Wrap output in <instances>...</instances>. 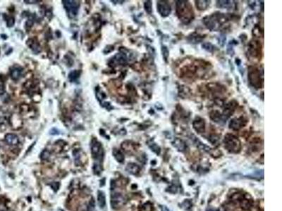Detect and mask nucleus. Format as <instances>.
Returning a JSON list of instances; mask_svg holds the SVG:
<instances>
[{
  "label": "nucleus",
  "instance_id": "f257e3e1",
  "mask_svg": "<svg viewBox=\"0 0 282 211\" xmlns=\"http://www.w3.org/2000/svg\"><path fill=\"white\" fill-rule=\"evenodd\" d=\"M177 13L179 19L185 24L191 23L194 19L193 7L188 1L177 2Z\"/></svg>",
  "mask_w": 282,
  "mask_h": 211
},
{
  "label": "nucleus",
  "instance_id": "f03ea898",
  "mask_svg": "<svg viewBox=\"0 0 282 211\" xmlns=\"http://www.w3.org/2000/svg\"><path fill=\"white\" fill-rule=\"evenodd\" d=\"M227 16L224 13H215L204 19V23L211 30H217L228 21Z\"/></svg>",
  "mask_w": 282,
  "mask_h": 211
},
{
  "label": "nucleus",
  "instance_id": "7ed1b4c3",
  "mask_svg": "<svg viewBox=\"0 0 282 211\" xmlns=\"http://www.w3.org/2000/svg\"><path fill=\"white\" fill-rule=\"evenodd\" d=\"M224 143L225 148L228 151L233 154H237L241 151V144L239 139L234 134H227L225 136Z\"/></svg>",
  "mask_w": 282,
  "mask_h": 211
},
{
  "label": "nucleus",
  "instance_id": "20e7f679",
  "mask_svg": "<svg viewBox=\"0 0 282 211\" xmlns=\"http://www.w3.org/2000/svg\"><path fill=\"white\" fill-rule=\"evenodd\" d=\"M91 152L92 158L96 161V162H100L102 160L104 156L103 149L101 144L97 140H93L91 144Z\"/></svg>",
  "mask_w": 282,
  "mask_h": 211
},
{
  "label": "nucleus",
  "instance_id": "39448f33",
  "mask_svg": "<svg viewBox=\"0 0 282 211\" xmlns=\"http://www.w3.org/2000/svg\"><path fill=\"white\" fill-rule=\"evenodd\" d=\"M248 79L253 87L256 88H260L261 87V78L259 71L255 68H251L248 71Z\"/></svg>",
  "mask_w": 282,
  "mask_h": 211
},
{
  "label": "nucleus",
  "instance_id": "423d86ee",
  "mask_svg": "<svg viewBox=\"0 0 282 211\" xmlns=\"http://www.w3.org/2000/svg\"><path fill=\"white\" fill-rule=\"evenodd\" d=\"M65 9L69 14L70 18L75 17L78 13V8L80 6L78 2L76 1H63Z\"/></svg>",
  "mask_w": 282,
  "mask_h": 211
},
{
  "label": "nucleus",
  "instance_id": "0eeeda50",
  "mask_svg": "<svg viewBox=\"0 0 282 211\" xmlns=\"http://www.w3.org/2000/svg\"><path fill=\"white\" fill-rule=\"evenodd\" d=\"M126 200L122 194L119 193H114L111 195V206L114 209H119L126 203Z\"/></svg>",
  "mask_w": 282,
  "mask_h": 211
},
{
  "label": "nucleus",
  "instance_id": "6e6552de",
  "mask_svg": "<svg viewBox=\"0 0 282 211\" xmlns=\"http://www.w3.org/2000/svg\"><path fill=\"white\" fill-rule=\"evenodd\" d=\"M157 7V12L163 17L168 16L171 12V6L166 1H158Z\"/></svg>",
  "mask_w": 282,
  "mask_h": 211
},
{
  "label": "nucleus",
  "instance_id": "1a4fd4ad",
  "mask_svg": "<svg viewBox=\"0 0 282 211\" xmlns=\"http://www.w3.org/2000/svg\"><path fill=\"white\" fill-rule=\"evenodd\" d=\"M247 121L245 120L244 118L241 117L238 118H234L232 119L230 122L229 127L230 128L233 129L234 130H238L241 128H242L243 126L246 125Z\"/></svg>",
  "mask_w": 282,
  "mask_h": 211
},
{
  "label": "nucleus",
  "instance_id": "9d476101",
  "mask_svg": "<svg viewBox=\"0 0 282 211\" xmlns=\"http://www.w3.org/2000/svg\"><path fill=\"white\" fill-rule=\"evenodd\" d=\"M127 61V57L123 53H119L114 56L110 61V66H118V65H123Z\"/></svg>",
  "mask_w": 282,
  "mask_h": 211
},
{
  "label": "nucleus",
  "instance_id": "9b49d317",
  "mask_svg": "<svg viewBox=\"0 0 282 211\" xmlns=\"http://www.w3.org/2000/svg\"><path fill=\"white\" fill-rule=\"evenodd\" d=\"M194 130L198 133H203L205 131V122L204 119L197 117L193 123Z\"/></svg>",
  "mask_w": 282,
  "mask_h": 211
},
{
  "label": "nucleus",
  "instance_id": "f8f14e48",
  "mask_svg": "<svg viewBox=\"0 0 282 211\" xmlns=\"http://www.w3.org/2000/svg\"><path fill=\"white\" fill-rule=\"evenodd\" d=\"M250 54L253 57H258L259 53H260V47L258 42L254 41L250 42L249 47Z\"/></svg>",
  "mask_w": 282,
  "mask_h": 211
},
{
  "label": "nucleus",
  "instance_id": "ddd939ff",
  "mask_svg": "<svg viewBox=\"0 0 282 211\" xmlns=\"http://www.w3.org/2000/svg\"><path fill=\"white\" fill-rule=\"evenodd\" d=\"M126 170L128 173L134 175H137L140 172L141 168L139 167V165L135 164V163H130L126 166Z\"/></svg>",
  "mask_w": 282,
  "mask_h": 211
},
{
  "label": "nucleus",
  "instance_id": "4468645a",
  "mask_svg": "<svg viewBox=\"0 0 282 211\" xmlns=\"http://www.w3.org/2000/svg\"><path fill=\"white\" fill-rule=\"evenodd\" d=\"M5 141L9 145L15 146L17 145L19 142V137L14 134H7L5 136Z\"/></svg>",
  "mask_w": 282,
  "mask_h": 211
},
{
  "label": "nucleus",
  "instance_id": "2eb2a0df",
  "mask_svg": "<svg viewBox=\"0 0 282 211\" xmlns=\"http://www.w3.org/2000/svg\"><path fill=\"white\" fill-rule=\"evenodd\" d=\"M23 70L20 67H13L12 70L11 71V77L13 80H19L21 76L22 75Z\"/></svg>",
  "mask_w": 282,
  "mask_h": 211
},
{
  "label": "nucleus",
  "instance_id": "dca6fc26",
  "mask_svg": "<svg viewBox=\"0 0 282 211\" xmlns=\"http://www.w3.org/2000/svg\"><path fill=\"white\" fill-rule=\"evenodd\" d=\"M210 117L212 120L214 121V122L216 123H222V122H224L225 121V118L224 117V116L222 114H221L219 111H212L210 114Z\"/></svg>",
  "mask_w": 282,
  "mask_h": 211
},
{
  "label": "nucleus",
  "instance_id": "f3484780",
  "mask_svg": "<svg viewBox=\"0 0 282 211\" xmlns=\"http://www.w3.org/2000/svg\"><path fill=\"white\" fill-rule=\"evenodd\" d=\"M172 144L173 147H175L177 149H178V150H179L180 151H184L187 148L186 143L183 140H180V139H176V140L173 141Z\"/></svg>",
  "mask_w": 282,
  "mask_h": 211
},
{
  "label": "nucleus",
  "instance_id": "a211bd4d",
  "mask_svg": "<svg viewBox=\"0 0 282 211\" xmlns=\"http://www.w3.org/2000/svg\"><path fill=\"white\" fill-rule=\"evenodd\" d=\"M31 42L28 41V45L30 47V49H32L34 53L37 54L39 53L40 51H41V49H40V47L39 45V44L37 43V41H35L33 39H30L29 40Z\"/></svg>",
  "mask_w": 282,
  "mask_h": 211
},
{
  "label": "nucleus",
  "instance_id": "6ab92c4d",
  "mask_svg": "<svg viewBox=\"0 0 282 211\" xmlns=\"http://www.w3.org/2000/svg\"><path fill=\"white\" fill-rule=\"evenodd\" d=\"M216 6L219 8L231 9L234 6V3L231 1H217Z\"/></svg>",
  "mask_w": 282,
  "mask_h": 211
},
{
  "label": "nucleus",
  "instance_id": "aec40b11",
  "mask_svg": "<svg viewBox=\"0 0 282 211\" xmlns=\"http://www.w3.org/2000/svg\"><path fill=\"white\" fill-rule=\"evenodd\" d=\"M113 155H114V158H116V160L118 161L119 163H123L125 158H124L123 153L121 152L120 150L116 149H114V151H113Z\"/></svg>",
  "mask_w": 282,
  "mask_h": 211
},
{
  "label": "nucleus",
  "instance_id": "412c9836",
  "mask_svg": "<svg viewBox=\"0 0 282 211\" xmlns=\"http://www.w3.org/2000/svg\"><path fill=\"white\" fill-rule=\"evenodd\" d=\"M98 204L99 206L101 208H103L105 206L106 204V199H105V194L101 191H99L98 192Z\"/></svg>",
  "mask_w": 282,
  "mask_h": 211
},
{
  "label": "nucleus",
  "instance_id": "4be33fe9",
  "mask_svg": "<svg viewBox=\"0 0 282 211\" xmlns=\"http://www.w3.org/2000/svg\"><path fill=\"white\" fill-rule=\"evenodd\" d=\"M196 6L199 10H205L210 4V1H195Z\"/></svg>",
  "mask_w": 282,
  "mask_h": 211
},
{
  "label": "nucleus",
  "instance_id": "5701e85b",
  "mask_svg": "<svg viewBox=\"0 0 282 211\" xmlns=\"http://www.w3.org/2000/svg\"><path fill=\"white\" fill-rule=\"evenodd\" d=\"M154 210V207L152 203L150 202H146V203H143L139 207V211H153Z\"/></svg>",
  "mask_w": 282,
  "mask_h": 211
},
{
  "label": "nucleus",
  "instance_id": "b1692460",
  "mask_svg": "<svg viewBox=\"0 0 282 211\" xmlns=\"http://www.w3.org/2000/svg\"><path fill=\"white\" fill-rule=\"evenodd\" d=\"M80 72L78 71H73L71 72L69 75L70 80H71V81H76V80L79 78V76H80Z\"/></svg>",
  "mask_w": 282,
  "mask_h": 211
},
{
  "label": "nucleus",
  "instance_id": "393cba45",
  "mask_svg": "<svg viewBox=\"0 0 282 211\" xmlns=\"http://www.w3.org/2000/svg\"><path fill=\"white\" fill-rule=\"evenodd\" d=\"M102 170V167L100 162H95L93 165V172L95 175H100Z\"/></svg>",
  "mask_w": 282,
  "mask_h": 211
},
{
  "label": "nucleus",
  "instance_id": "a878e982",
  "mask_svg": "<svg viewBox=\"0 0 282 211\" xmlns=\"http://www.w3.org/2000/svg\"><path fill=\"white\" fill-rule=\"evenodd\" d=\"M202 47L203 49L207 50V51H209V52H213L216 48L215 47L213 46L211 43H209V42H205V43L202 44Z\"/></svg>",
  "mask_w": 282,
  "mask_h": 211
},
{
  "label": "nucleus",
  "instance_id": "bb28decb",
  "mask_svg": "<svg viewBox=\"0 0 282 211\" xmlns=\"http://www.w3.org/2000/svg\"><path fill=\"white\" fill-rule=\"evenodd\" d=\"M144 7H145V9L146 11V12L148 13L149 14H150V13H152V2H151V1L145 2V4H144Z\"/></svg>",
  "mask_w": 282,
  "mask_h": 211
},
{
  "label": "nucleus",
  "instance_id": "cd10ccee",
  "mask_svg": "<svg viewBox=\"0 0 282 211\" xmlns=\"http://www.w3.org/2000/svg\"><path fill=\"white\" fill-rule=\"evenodd\" d=\"M150 148H151V149H152V151H154L155 153H156L157 154H159V153H160V148L158 147V146L156 144H155V143H153L152 144V145H150Z\"/></svg>",
  "mask_w": 282,
  "mask_h": 211
},
{
  "label": "nucleus",
  "instance_id": "c85d7f7f",
  "mask_svg": "<svg viewBox=\"0 0 282 211\" xmlns=\"http://www.w3.org/2000/svg\"><path fill=\"white\" fill-rule=\"evenodd\" d=\"M49 156H50V153H49V151H47V150H45V151H42L41 154L42 160H47V159L49 158Z\"/></svg>",
  "mask_w": 282,
  "mask_h": 211
},
{
  "label": "nucleus",
  "instance_id": "c756f323",
  "mask_svg": "<svg viewBox=\"0 0 282 211\" xmlns=\"http://www.w3.org/2000/svg\"><path fill=\"white\" fill-rule=\"evenodd\" d=\"M49 185H50V187L52 188L55 192H56V191L59 189V182H52Z\"/></svg>",
  "mask_w": 282,
  "mask_h": 211
},
{
  "label": "nucleus",
  "instance_id": "7c9ffc66",
  "mask_svg": "<svg viewBox=\"0 0 282 211\" xmlns=\"http://www.w3.org/2000/svg\"><path fill=\"white\" fill-rule=\"evenodd\" d=\"M14 22H15L14 19H13V17H10L9 19L7 20V26L9 27L13 26V24H14Z\"/></svg>",
  "mask_w": 282,
  "mask_h": 211
},
{
  "label": "nucleus",
  "instance_id": "2f4dec72",
  "mask_svg": "<svg viewBox=\"0 0 282 211\" xmlns=\"http://www.w3.org/2000/svg\"><path fill=\"white\" fill-rule=\"evenodd\" d=\"M4 92V82L2 81L1 78H0V94Z\"/></svg>",
  "mask_w": 282,
  "mask_h": 211
},
{
  "label": "nucleus",
  "instance_id": "473e14b6",
  "mask_svg": "<svg viewBox=\"0 0 282 211\" xmlns=\"http://www.w3.org/2000/svg\"><path fill=\"white\" fill-rule=\"evenodd\" d=\"M161 210H162V211H170V210H169V208L165 206H161Z\"/></svg>",
  "mask_w": 282,
  "mask_h": 211
},
{
  "label": "nucleus",
  "instance_id": "72a5a7b5",
  "mask_svg": "<svg viewBox=\"0 0 282 211\" xmlns=\"http://www.w3.org/2000/svg\"><path fill=\"white\" fill-rule=\"evenodd\" d=\"M207 211H216V210H214V209H209V210H207Z\"/></svg>",
  "mask_w": 282,
  "mask_h": 211
},
{
  "label": "nucleus",
  "instance_id": "f704fd0d",
  "mask_svg": "<svg viewBox=\"0 0 282 211\" xmlns=\"http://www.w3.org/2000/svg\"><path fill=\"white\" fill-rule=\"evenodd\" d=\"M26 2H37V1H26Z\"/></svg>",
  "mask_w": 282,
  "mask_h": 211
},
{
  "label": "nucleus",
  "instance_id": "c9c22d12",
  "mask_svg": "<svg viewBox=\"0 0 282 211\" xmlns=\"http://www.w3.org/2000/svg\"><path fill=\"white\" fill-rule=\"evenodd\" d=\"M261 211H263V210H261Z\"/></svg>",
  "mask_w": 282,
  "mask_h": 211
}]
</instances>
